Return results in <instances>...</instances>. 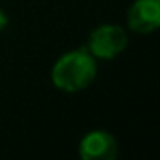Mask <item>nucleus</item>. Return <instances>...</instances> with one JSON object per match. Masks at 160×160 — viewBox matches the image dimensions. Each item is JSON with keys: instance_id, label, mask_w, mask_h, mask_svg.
<instances>
[{"instance_id": "1", "label": "nucleus", "mask_w": 160, "mask_h": 160, "mask_svg": "<svg viewBox=\"0 0 160 160\" xmlns=\"http://www.w3.org/2000/svg\"><path fill=\"white\" fill-rule=\"evenodd\" d=\"M96 77V60L89 49H73L64 53L51 70L53 85L64 92L87 89Z\"/></svg>"}, {"instance_id": "2", "label": "nucleus", "mask_w": 160, "mask_h": 160, "mask_svg": "<svg viewBox=\"0 0 160 160\" xmlns=\"http://www.w3.org/2000/svg\"><path fill=\"white\" fill-rule=\"evenodd\" d=\"M126 43H128V38H126V32L121 27L102 25V27L92 30L87 49L94 58L109 60V58H115L117 55H121L124 51Z\"/></svg>"}, {"instance_id": "3", "label": "nucleus", "mask_w": 160, "mask_h": 160, "mask_svg": "<svg viewBox=\"0 0 160 160\" xmlns=\"http://www.w3.org/2000/svg\"><path fill=\"white\" fill-rule=\"evenodd\" d=\"M117 152V139L106 130H92L79 141V156L83 160H113Z\"/></svg>"}, {"instance_id": "4", "label": "nucleus", "mask_w": 160, "mask_h": 160, "mask_svg": "<svg viewBox=\"0 0 160 160\" xmlns=\"http://www.w3.org/2000/svg\"><path fill=\"white\" fill-rule=\"evenodd\" d=\"M128 27L138 34H149L160 27V0H136L128 10Z\"/></svg>"}, {"instance_id": "5", "label": "nucleus", "mask_w": 160, "mask_h": 160, "mask_svg": "<svg viewBox=\"0 0 160 160\" xmlns=\"http://www.w3.org/2000/svg\"><path fill=\"white\" fill-rule=\"evenodd\" d=\"M6 25H8V17L4 15V12H2V10H0V30L6 28Z\"/></svg>"}]
</instances>
